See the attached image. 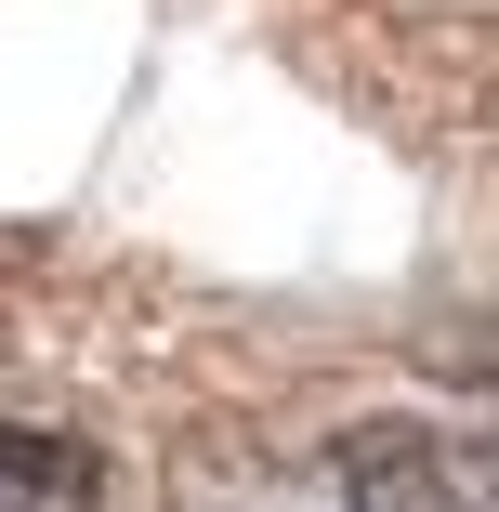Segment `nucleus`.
<instances>
[{"label":"nucleus","instance_id":"nucleus-1","mask_svg":"<svg viewBox=\"0 0 499 512\" xmlns=\"http://www.w3.org/2000/svg\"><path fill=\"white\" fill-rule=\"evenodd\" d=\"M329 473H342V512H486V460L421 421H355Z\"/></svg>","mask_w":499,"mask_h":512},{"label":"nucleus","instance_id":"nucleus-2","mask_svg":"<svg viewBox=\"0 0 499 512\" xmlns=\"http://www.w3.org/2000/svg\"><path fill=\"white\" fill-rule=\"evenodd\" d=\"M0 512H106V447L0 421Z\"/></svg>","mask_w":499,"mask_h":512}]
</instances>
